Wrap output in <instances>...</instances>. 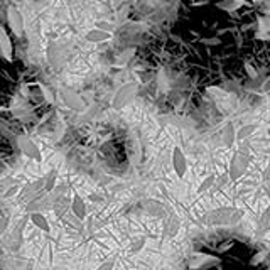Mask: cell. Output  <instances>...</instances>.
<instances>
[{
  "label": "cell",
  "mask_w": 270,
  "mask_h": 270,
  "mask_svg": "<svg viewBox=\"0 0 270 270\" xmlns=\"http://www.w3.org/2000/svg\"><path fill=\"white\" fill-rule=\"evenodd\" d=\"M243 70H245V73L248 74L250 79H257L258 71H257V68L253 66L252 63H250V61H243Z\"/></svg>",
  "instance_id": "484cf974"
},
{
  "label": "cell",
  "mask_w": 270,
  "mask_h": 270,
  "mask_svg": "<svg viewBox=\"0 0 270 270\" xmlns=\"http://www.w3.org/2000/svg\"><path fill=\"white\" fill-rule=\"evenodd\" d=\"M262 179H264V188H265V191H267V196H269V199H270V164L267 166V169H265V172H264V176H262Z\"/></svg>",
  "instance_id": "f1b7e54d"
},
{
  "label": "cell",
  "mask_w": 270,
  "mask_h": 270,
  "mask_svg": "<svg viewBox=\"0 0 270 270\" xmlns=\"http://www.w3.org/2000/svg\"><path fill=\"white\" fill-rule=\"evenodd\" d=\"M171 162H172V169L176 172V176L179 179H184L186 174H188V157H186L184 150L181 149L179 146H174L172 152H171Z\"/></svg>",
  "instance_id": "5b68a950"
},
{
  "label": "cell",
  "mask_w": 270,
  "mask_h": 270,
  "mask_svg": "<svg viewBox=\"0 0 270 270\" xmlns=\"http://www.w3.org/2000/svg\"><path fill=\"white\" fill-rule=\"evenodd\" d=\"M44 179V193H51L52 189H54V186H56V181H58V171L56 169H51L48 174L43 177Z\"/></svg>",
  "instance_id": "603a6c76"
},
{
  "label": "cell",
  "mask_w": 270,
  "mask_h": 270,
  "mask_svg": "<svg viewBox=\"0 0 270 270\" xmlns=\"http://www.w3.org/2000/svg\"><path fill=\"white\" fill-rule=\"evenodd\" d=\"M146 211L154 216H164V204H162L161 201L149 199L146 201Z\"/></svg>",
  "instance_id": "7402d4cb"
},
{
  "label": "cell",
  "mask_w": 270,
  "mask_h": 270,
  "mask_svg": "<svg viewBox=\"0 0 270 270\" xmlns=\"http://www.w3.org/2000/svg\"><path fill=\"white\" fill-rule=\"evenodd\" d=\"M206 91L211 95L213 98H215V100H220V101H226V100H230V98H231V95L228 93L226 90L220 88V86H215V85L206 86Z\"/></svg>",
  "instance_id": "ffe728a7"
},
{
  "label": "cell",
  "mask_w": 270,
  "mask_h": 270,
  "mask_svg": "<svg viewBox=\"0 0 270 270\" xmlns=\"http://www.w3.org/2000/svg\"><path fill=\"white\" fill-rule=\"evenodd\" d=\"M228 182H230V179H228V174L226 172H223L221 176L220 177H216V181H215V186H213V188L216 189V191H218V189H221L223 186L225 184H228Z\"/></svg>",
  "instance_id": "83f0119b"
},
{
  "label": "cell",
  "mask_w": 270,
  "mask_h": 270,
  "mask_svg": "<svg viewBox=\"0 0 270 270\" xmlns=\"http://www.w3.org/2000/svg\"><path fill=\"white\" fill-rule=\"evenodd\" d=\"M258 125L257 123H246L242 125L240 128H237V140L238 142H246L248 139H252L257 134Z\"/></svg>",
  "instance_id": "9a60e30c"
},
{
  "label": "cell",
  "mask_w": 270,
  "mask_h": 270,
  "mask_svg": "<svg viewBox=\"0 0 270 270\" xmlns=\"http://www.w3.org/2000/svg\"><path fill=\"white\" fill-rule=\"evenodd\" d=\"M137 90H139V85L134 83V81L122 85L120 88L115 91V95H113L112 106L115 110H122V108H125L127 105H130L132 101H134L135 95H137Z\"/></svg>",
  "instance_id": "3957f363"
},
{
  "label": "cell",
  "mask_w": 270,
  "mask_h": 270,
  "mask_svg": "<svg viewBox=\"0 0 270 270\" xmlns=\"http://www.w3.org/2000/svg\"><path fill=\"white\" fill-rule=\"evenodd\" d=\"M215 181H216V176H215V174H210V176H206L203 181H201V184L197 186L196 195L201 196V195H204V193L210 191V189H213V186H215Z\"/></svg>",
  "instance_id": "cb8c5ba5"
},
{
  "label": "cell",
  "mask_w": 270,
  "mask_h": 270,
  "mask_svg": "<svg viewBox=\"0 0 270 270\" xmlns=\"http://www.w3.org/2000/svg\"><path fill=\"white\" fill-rule=\"evenodd\" d=\"M208 3V0H203V2H195L193 3V7H201V5H206Z\"/></svg>",
  "instance_id": "d6a6232c"
},
{
  "label": "cell",
  "mask_w": 270,
  "mask_h": 270,
  "mask_svg": "<svg viewBox=\"0 0 270 270\" xmlns=\"http://www.w3.org/2000/svg\"><path fill=\"white\" fill-rule=\"evenodd\" d=\"M237 142V128H235V125L231 123H226L225 128H223V144H225V147H233V144Z\"/></svg>",
  "instance_id": "e0dca14e"
},
{
  "label": "cell",
  "mask_w": 270,
  "mask_h": 270,
  "mask_svg": "<svg viewBox=\"0 0 270 270\" xmlns=\"http://www.w3.org/2000/svg\"><path fill=\"white\" fill-rule=\"evenodd\" d=\"M250 5H252V2H248V0H220V2H216V7L228 14H233L237 12V10H240L242 7H250Z\"/></svg>",
  "instance_id": "30bf717a"
},
{
  "label": "cell",
  "mask_w": 270,
  "mask_h": 270,
  "mask_svg": "<svg viewBox=\"0 0 270 270\" xmlns=\"http://www.w3.org/2000/svg\"><path fill=\"white\" fill-rule=\"evenodd\" d=\"M59 97L63 100V103L68 106L70 110H74V112H83L86 108V103L74 90L71 88H61L59 90Z\"/></svg>",
  "instance_id": "52a82bcc"
},
{
  "label": "cell",
  "mask_w": 270,
  "mask_h": 270,
  "mask_svg": "<svg viewBox=\"0 0 270 270\" xmlns=\"http://www.w3.org/2000/svg\"><path fill=\"white\" fill-rule=\"evenodd\" d=\"M257 41H270V15L269 17H257V32H255Z\"/></svg>",
  "instance_id": "7c38bea8"
},
{
  "label": "cell",
  "mask_w": 270,
  "mask_h": 270,
  "mask_svg": "<svg viewBox=\"0 0 270 270\" xmlns=\"http://www.w3.org/2000/svg\"><path fill=\"white\" fill-rule=\"evenodd\" d=\"M0 58L7 63H12L14 61V46L12 39H10L9 32L3 25H0Z\"/></svg>",
  "instance_id": "9c48e42d"
},
{
  "label": "cell",
  "mask_w": 270,
  "mask_h": 270,
  "mask_svg": "<svg viewBox=\"0 0 270 270\" xmlns=\"http://www.w3.org/2000/svg\"><path fill=\"white\" fill-rule=\"evenodd\" d=\"M44 188V179H39V181H34V182H30V184L27 186V188H24L22 189V193H21V199L22 197H30V196H34V195H37V191H41V189Z\"/></svg>",
  "instance_id": "44dd1931"
},
{
  "label": "cell",
  "mask_w": 270,
  "mask_h": 270,
  "mask_svg": "<svg viewBox=\"0 0 270 270\" xmlns=\"http://www.w3.org/2000/svg\"><path fill=\"white\" fill-rule=\"evenodd\" d=\"M147 245V238L142 237V235H139V237H134L128 243V250H130L132 255H137V253H140L144 250V246Z\"/></svg>",
  "instance_id": "d6986e66"
},
{
  "label": "cell",
  "mask_w": 270,
  "mask_h": 270,
  "mask_svg": "<svg viewBox=\"0 0 270 270\" xmlns=\"http://www.w3.org/2000/svg\"><path fill=\"white\" fill-rule=\"evenodd\" d=\"M221 264V258L211 255V253H203V252H196L189 257L188 265L191 270H208L213 267H218Z\"/></svg>",
  "instance_id": "277c9868"
},
{
  "label": "cell",
  "mask_w": 270,
  "mask_h": 270,
  "mask_svg": "<svg viewBox=\"0 0 270 270\" xmlns=\"http://www.w3.org/2000/svg\"><path fill=\"white\" fill-rule=\"evenodd\" d=\"M243 211L233 206H220L206 216V223L210 226H235L242 223Z\"/></svg>",
  "instance_id": "6da1fadb"
},
{
  "label": "cell",
  "mask_w": 270,
  "mask_h": 270,
  "mask_svg": "<svg viewBox=\"0 0 270 270\" xmlns=\"http://www.w3.org/2000/svg\"><path fill=\"white\" fill-rule=\"evenodd\" d=\"M269 230H270V203H269V206L262 211L260 218H258V221H257V231L260 235L267 233Z\"/></svg>",
  "instance_id": "ac0fdd59"
},
{
  "label": "cell",
  "mask_w": 270,
  "mask_h": 270,
  "mask_svg": "<svg viewBox=\"0 0 270 270\" xmlns=\"http://www.w3.org/2000/svg\"><path fill=\"white\" fill-rule=\"evenodd\" d=\"M71 211L78 220L86 218V203L79 193H74L73 197H71Z\"/></svg>",
  "instance_id": "4fadbf2b"
},
{
  "label": "cell",
  "mask_w": 270,
  "mask_h": 270,
  "mask_svg": "<svg viewBox=\"0 0 270 270\" xmlns=\"http://www.w3.org/2000/svg\"><path fill=\"white\" fill-rule=\"evenodd\" d=\"M85 39L91 44H103V43H108V41L112 39V32H110V30H105V29H91L86 32Z\"/></svg>",
  "instance_id": "8fae6325"
},
{
  "label": "cell",
  "mask_w": 270,
  "mask_h": 270,
  "mask_svg": "<svg viewBox=\"0 0 270 270\" xmlns=\"http://www.w3.org/2000/svg\"><path fill=\"white\" fill-rule=\"evenodd\" d=\"M201 43L206 44V46H220L221 44V39H220L218 36L216 37H204V39H201Z\"/></svg>",
  "instance_id": "4dcf8cb0"
},
{
  "label": "cell",
  "mask_w": 270,
  "mask_h": 270,
  "mask_svg": "<svg viewBox=\"0 0 270 270\" xmlns=\"http://www.w3.org/2000/svg\"><path fill=\"white\" fill-rule=\"evenodd\" d=\"M7 22H9V27L12 29V32L15 34L17 37H22L24 36V15H22L21 10L17 7L10 5L7 9Z\"/></svg>",
  "instance_id": "ba28073f"
},
{
  "label": "cell",
  "mask_w": 270,
  "mask_h": 270,
  "mask_svg": "<svg viewBox=\"0 0 270 270\" xmlns=\"http://www.w3.org/2000/svg\"><path fill=\"white\" fill-rule=\"evenodd\" d=\"M30 221H32V225L36 228H39L41 231H46V233H49V231H51V225H49L48 218H46V216L41 211L30 213Z\"/></svg>",
  "instance_id": "2e32d148"
},
{
  "label": "cell",
  "mask_w": 270,
  "mask_h": 270,
  "mask_svg": "<svg viewBox=\"0 0 270 270\" xmlns=\"http://www.w3.org/2000/svg\"><path fill=\"white\" fill-rule=\"evenodd\" d=\"M2 112H9V108H7V106H0V113Z\"/></svg>",
  "instance_id": "836d02e7"
},
{
  "label": "cell",
  "mask_w": 270,
  "mask_h": 270,
  "mask_svg": "<svg viewBox=\"0 0 270 270\" xmlns=\"http://www.w3.org/2000/svg\"><path fill=\"white\" fill-rule=\"evenodd\" d=\"M17 146H19V149H21V152L25 155V157L32 159V161H36V162H41V161H43V154H41L39 146H37V144L34 142V140L30 139V137H27V135H21V137L17 139Z\"/></svg>",
  "instance_id": "8992f818"
},
{
  "label": "cell",
  "mask_w": 270,
  "mask_h": 270,
  "mask_svg": "<svg viewBox=\"0 0 270 270\" xmlns=\"http://www.w3.org/2000/svg\"><path fill=\"white\" fill-rule=\"evenodd\" d=\"M181 230V220L177 215H174V213H171L169 216L166 218V225H164V233L166 237H176L177 233H179Z\"/></svg>",
  "instance_id": "5bb4252c"
},
{
  "label": "cell",
  "mask_w": 270,
  "mask_h": 270,
  "mask_svg": "<svg viewBox=\"0 0 270 270\" xmlns=\"http://www.w3.org/2000/svg\"><path fill=\"white\" fill-rule=\"evenodd\" d=\"M250 152L248 150H243V149H238L231 154V159H230V166H228V179L231 182H237L238 179H242L245 176V172L248 171L250 167Z\"/></svg>",
  "instance_id": "7a4b0ae2"
},
{
  "label": "cell",
  "mask_w": 270,
  "mask_h": 270,
  "mask_svg": "<svg viewBox=\"0 0 270 270\" xmlns=\"http://www.w3.org/2000/svg\"><path fill=\"white\" fill-rule=\"evenodd\" d=\"M115 269V260L113 258H108V260H105L103 264H100L97 267V270H113Z\"/></svg>",
  "instance_id": "f546056e"
},
{
  "label": "cell",
  "mask_w": 270,
  "mask_h": 270,
  "mask_svg": "<svg viewBox=\"0 0 270 270\" xmlns=\"http://www.w3.org/2000/svg\"><path fill=\"white\" fill-rule=\"evenodd\" d=\"M267 255H269L267 250H260V252H257L255 255L252 257V260H250V265H253V267H255V265L262 264V262H264L265 258H267Z\"/></svg>",
  "instance_id": "4316f807"
},
{
  "label": "cell",
  "mask_w": 270,
  "mask_h": 270,
  "mask_svg": "<svg viewBox=\"0 0 270 270\" xmlns=\"http://www.w3.org/2000/svg\"><path fill=\"white\" fill-rule=\"evenodd\" d=\"M36 86L41 90V93H43V98L44 101H48V103H54V97H52V91L48 88L46 85H43V83H36Z\"/></svg>",
  "instance_id": "d4e9b609"
},
{
  "label": "cell",
  "mask_w": 270,
  "mask_h": 270,
  "mask_svg": "<svg viewBox=\"0 0 270 270\" xmlns=\"http://www.w3.org/2000/svg\"><path fill=\"white\" fill-rule=\"evenodd\" d=\"M231 248V243H223L221 246H220V252H226V250Z\"/></svg>",
  "instance_id": "1f68e13d"
}]
</instances>
